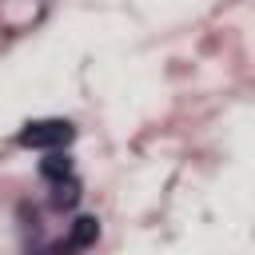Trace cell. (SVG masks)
Instances as JSON below:
<instances>
[{"instance_id":"1","label":"cell","mask_w":255,"mask_h":255,"mask_svg":"<svg viewBox=\"0 0 255 255\" xmlns=\"http://www.w3.org/2000/svg\"><path fill=\"white\" fill-rule=\"evenodd\" d=\"M72 124L68 120H40V124H28L20 131V143L24 147H64L72 139Z\"/></svg>"},{"instance_id":"2","label":"cell","mask_w":255,"mask_h":255,"mask_svg":"<svg viewBox=\"0 0 255 255\" xmlns=\"http://www.w3.org/2000/svg\"><path fill=\"white\" fill-rule=\"evenodd\" d=\"M96 239H100V223H96L92 215H80V219L72 223V239H68V243H72V247H92Z\"/></svg>"},{"instance_id":"3","label":"cell","mask_w":255,"mask_h":255,"mask_svg":"<svg viewBox=\"0 0 255 255\" xmlns=\"http://www.w3.org/2000/svg\"><path fill=\"white\" fill-rule=\"evenodd\" d=\"M40 171H44L48 179H56V183H60V179H68V175H72V159H68V155H60V151H52V155L40 163Z\"/></svg>"},{"instance_id":"4","label":"cell","mask_w":255,"mask_h":255,"mask_svg":"<svg viewBox=\"0 0 255 255\" xmlns=\"http://www.w3.org/2000/svg\"><path fill=\"white\" fill-rule=\"evenodd\" d=\"M76 199H80V183H76L72 175H68V179H60V183H56V191H52V207H72Z\"/></svg>"},{"instance_id":"5","label":"cell","mask_w":255,"mask_h":255,"mask_svg":"<svg viewBox=\"0 0 255 255\" xmlns=\"http://www.w3.org/2000/svg\"><path fill=\"white\" fill-rule=\"evenodd\" d=\"M72 251H76L72 243H48V247H44L40 255H72Z\"/></svg>"}]
</instances>
